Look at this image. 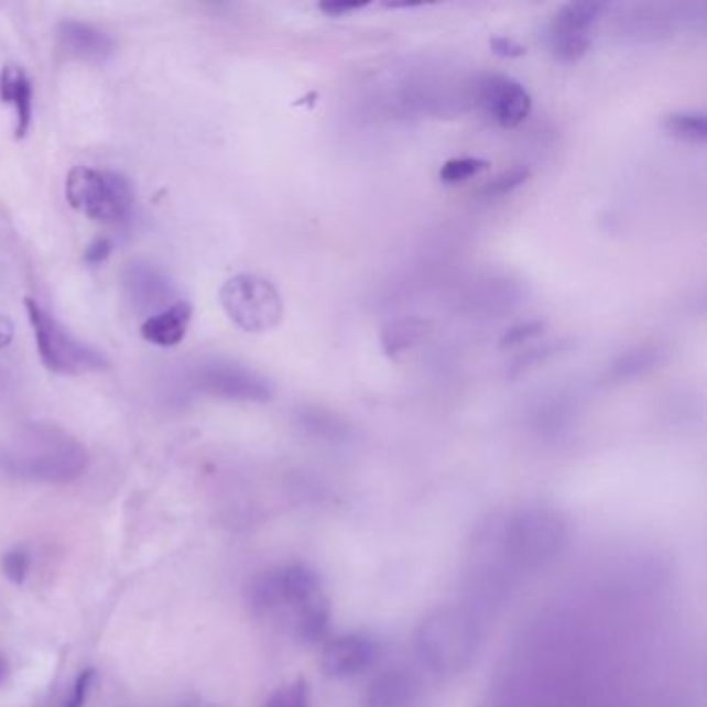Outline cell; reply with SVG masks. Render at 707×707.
<instances>
[{
	"instance_id": "13",
	"label": "cell",
	"mask_w": 707,
	"mask_h": 707,
	"mask_svg": "<svg viewBox=\"0 0 707 707\" xmlns=\"http://www.w3.org/2000/svg\"><path fill=\"white\" fill-rule=\"evenodd\" d=\"M192 316H194V309L187 301L171 303L168 307L160 309L159 314L143 319V340H148L150 345L162 347V349L177 347L178 342L187 335Z\"/></svg>"
},
{
	"instance_id": "14",
	"label": "cell",
	"mask_w": 707,
	"mask_h": 707,
	"mask_svg": "<svg viewBox=\"0 0 707 707\" xmlns=\"http://www.w3.org/2000/svg\"><path fill=\"white\" fill-rule=\"evenodd\" d=\"M34 89L30 75L19 65H4L0 72V100L15 110V138L28 135L34 112Z\"/></svg>"
},
{
	"instance_id": "3",
	"label": "cell",
	"mask_w": 707,
	"mask_h": 707,
	"mask_svg": "<svg viewBox=\"0 0 707 707\" xmlns=\"http://www.w3.org/2000/svg\"><path fill=\"white\" fill-rule=\"evenodd\" d=\"M28 318L36 336L37 354L42 363L54 373L63 376H84V373L105 372L110 366L107 355L89 347L46 312L36 300H25Z\"/></svg>"
},
{
	"instance_id": "1",
	"label": "cell",
	"mask_w": 707,
	"mask_h": 707,
	"mask_svg": "<svg viewBox=\"0 0 707 707\" xmlns=\"http://www.w3.org/2000/svg\"><path fill=\"white\" fill-rule=\"evenodd\" d=\"M0 465L15 478L69 483L88 469V450L61 427L32 424L2 448Z\"/></svg>"
},
{
	"instance_id": "30",
	"label": "cell",
	"mask_w": 707,
	"mask_h": 707,
	"mask_svg": "<svg viewBox=\"0 0 707 707\" xmlns=\"http://www.w3.org/2000/svg\"><path fill=\"white\" fill-rule=\"evenodd\" d=\"M13 333H15L13 322L7 318V316H0V349H7V347L11 345Z\"/></svg>"
},
{
	"instance_id": "18",
	"label": "cell",
	"mask_w": 707,
	"mask_h": 707,
	"mask_svg": "<svg viewBox=\"0 0 707 707\" xmlns=\"http://www.w3.org/2000/svg\"><path fill=\"white\" fill-rule=\"evenodd\" d=\"M664 129L683 142L704 143L707 140V121L704 112H672L664 119Z\"/></svg>"
},
{
	"instance_id": "21",
	"label": "cell",
	"mask_w": 707,
	"mask_h": 707,
	"mask_svg": "<svg viewBox=\"0 0 707 707\" xmlns=\"http://www.w3.org/2000/svg\"><path fill=\"white\" fill-rule=\"evenodd\" d=\"M488 168V162L481 159H453L444 162L440 168V181L446 185H459L463 181L476 177Z\"/></svg>"
},
{
	"instance_id": "16",
	"label": "cell",
	"mask_w": 707,
	"mask_h": 707,
	"mask_svg": "<svg viewBox=\"0 0 707 707\" xmlns=\"http://www.w3.org/2000/svg\"><path fill=\"white\" fill-rule=\"evenodd\" d=\"M413 685L401 672H387L368 690V707H407Z\"/></svg>"
},
{
	"instance_id": "8",
	"label": "cell",
	"mask_w": 707,
	"mask_h": 707,
	"mask_svg": "<svg viewBox=\"0 0 707 707\" xmlns=\"http://www.w3.org/2000/svg\"><path fill=\"white\" fill-rule=\"evenodd\" d=\"M194 387L220 399L230 401H270L272 384L260 373L230 361L204 363L194 376Z\"/></svg>"
},
{
	"instance_id": "7",
	"label": "cell",
	"mask_w": 707,
	"mask_h": 707,
	"mask_svg": "<svg viewBox=\"0 0 707 707\" xmlns=\"http://www.w3.org/2000/svg\"><path fill=\"white\" fill-rule=\"evenodd\" d=\"M606 11L603 2L584 0L563 4L548 28L550 51L561 63H577L589 51V32Z\"/></svg>"
},
{
	"instance_id": "10",
	"label": "cell",
	"mask_w": 707,
	"mask_h": 707,
	"mask_svg": "<svg viewBox=\"0 0 707 707\" xmlns=\"http://www.w3.org/2000/svg\"><path fill=\"white\" fill-rule=\"evenodd\" d=\"M124 291L138 312H150V316L168 307L166 301L175 295V289L166 274L154 264L133 262L124 270Z\"/></svg>"
},
{
	"instance_id": "11",
	"label": "cell",
	"mask_w": 707,
	"mask_h": 707,
	"mask_svg": "<svg viewBox=\"0 0 707 707\" xmlns=\"http://www.w3.org/2000/svg\"><path fill=\"white\" fill-rule=\"evenodd\" d=\"M376 660V645L366 635H342L326 643L319 666L333 678H351L368 671Z\"/></svg>"
},
{
	"instance_id": "26",
	"label": "cell",
	"mask_w": 707,
	"mask_h": 707,
	"mask_svg": "<svg viewBox=\"0 0 707 707\" xmlns=\"http://www.w3.org/2000/svg\"><path fill=\"white\" fill-rule=\"evenodd\" d=\"M544 324L542 322H525V324H516L513 328H509L502 338H500V347H519L523 342H527L531 338L542 335Z\"/></svg>"
},
{
	"instance_id": "27",
	"label": "cell",
	"mask_w": 707,
	"mask_h": 707,
	"mask_svg": "<svg viewBox=\"0 0 707 707\" xmlns=\"http://www.w3.org/2000/svg\"><path fill=\"white\" fill-rule=\"evenodd\" d=\"M490 48L492 53L502 56V58H519L523 54L527 53L523 44L514 42L513 37L498 36L490 40Z\"/></svg>"
},
{
	"instance_id": "25",
	"label": "cell",
	"mask_w": 707,
	"mask_h": 707,
	"mask_svg": "<svg viewBox=\"0 0 707 707\" xmlns=\"http://www.w3.org/2000/svg\"><path fill=\"white\" fill-rule=\"evenodd\" d=\"M94 678H96V671H94V668H86V671L79 672L77 678H75V683H73L69 697L61 704V707H86L89 690H91V685H94Z\"/></svg>"
},
{
	"instance_id": "19",
	"label": "cell",
	"mask_w": 707,
	"mask_h": 707,
	"mask_svg": "<svg viewBox=\"0 0 707 707\" xmlns=\"http://www.w3.org/2000/svg\"><path fill=\"white\" fill-rule=\"evenodd\" d=\"M657 361V351L655 349H633L629 354L620 355L619 359L610 368V378L614 380H629L635 378L639 373L654 368Z\"/></svg>"
},
{
	"instance_id": "5",
	"label": "cell",
	"mask_w": 707,
	"mask_h": 707,
	"mask_svg": "<svg viewBox=\"0 0 707 707\" xmlns=\"http://www.w3.org/2000/svg\"><path fill=\"white\" fill-rule=\"evenodd\" d=\"M502 540L511 561L535 568L552 561L563 548L565 519L548 509H527L507 521Z\"/></svg>"
},
{
	"instance_id": "28",
	"label": "cell",
	"mask_w": 707,
	"mask_h": 707,
	"mask_svg": "<svg viewBox=\"0 0 707 707\" xmlns=\"http://www.w3.org/2000/svg\"><path fill=\"white\" fill-rule=\"evenodd\" d=\"M363 7H366V2L359 4V2H340V0H336V2H322L319 11L324 15H330V18H342V15H349V13L359 11Z\"/></svg>"
},
{
	"instance_id": "6",
	"label": "cell",
	"mask_w": 707,
	"mask_h": 707,
	"mask_svg": "<svg viewBox=\"0 0 707 707\" xmlns=\"http://www.w3.org/2000/svg\"><path fill=\"white\" fill-rule=\"evenodd\" d=\"M220 305L230 322L251 335L268 333L283 319V300L276 286L255 274H237L220 289Z\"/></svg>"
},
{
	"instance_id": "20",
	"label": "cell",
	"mask_w": 707,
	"mask_h": 707,
	"mask_svg": "<svg viewBox=\"0 0 707 707\" xmlns=\"http://www.w3.org/2000/svg\"><path fill=\"white\" fill-rule=\"evenodd\" d=\"M422 328H420V322L417 319H401V322H392L384 333H382V345H384V351L389 355H396L399 351H405L413 340L420 336Z\"/></svg>"
},
{
	"instance_id": "22",
	"label": "cell",
	"mask_w": 707,
	"mask_h": 707,
	"mask_svg": "<svg viewBox=\"0 0 707 707\" xmlns=\"http://www.w3.org/2000/svg\"><path fill=\"white\" fill-rule=\"evenodd\" d=\"M527 178H530V171L525 166H514L511 171L502 173L500 177H496L483 189V195L486 197H504V195L513 194L514 189H519Z\"/></svg>"
},
{
	"instance_id": "24",
	"label": "cell",
	"mask_w": 707,
	"mask_h": 707,
	"mask_svg": "<svg viewBox=\"0 0 707 707\" xmlns=\"http://www.w3.org/2000/svg\"><path fill=\"white\" fill-rule=\"evenodd\" d=\"M30 570V556L23 550H11L2 556V573L11 584L21 585Z\"/></svg>"
},
{
	"instance_id": "15",
	"label": "cell",
	"mask_w": 707,
	"mask_h": 707,
	"mask_svg": "<svg viewBox=\"0 0 707 707\" xmlns=\"http://www.w3.org/2000/svg\"><path fill=\"white\" fill-rule=\"evenodd\" d=\"M276 570H279V585H281L284 608L300 612L301 608L322 598L318 573H314L309 566L289 565Z\"/></svg>"
},
{
	"instance_id": "9",
	"label": "cell",
	"mask_w": 707,
	"mask_h": 707,
	"mask_svg": "<svg viewBox=\"0 0 707 707\" xmlns=\"http://www.w3.org/2000/svg\"><path fill=\"white\" fill-rule=\"evenodd\" d=\"M476 98L483 112L504 129H514L530 117V91L507 75H483Z\"/></svg>"
},
{
	"instance_id": "31",
	"label": "cell",
	"mask_w": 707,
	"mask_h": 707,
	"mask_svg": "<svg viewBox=\"0 0 707 707\" xmlns=\"http://www.w3.org/2000/svg\"><path fill=\"white\" fill-rule=\"evenodd\" d=\"M7 674H9V664H7V660L0 655V685L4 683V678H7Z\"/></svg>"
},
{
	"instance_id": "12",
	"label": "cell",
	"mask_w": 707,
	"mask_h": 707,
	"mask_svg": "<svg viewBox=\"0 0 707 707\" xmlns=\"http://www.w3.org/2000/svg\"><path fill=\"white\" fill-rule=\"evenodd\" d=\"M58 44L69 56L89 63L107 61L115 48L107 32L81 21H63L58 25Z\"/></svg>"
},
{
	"instance_id": "29",
	"label": "cell",
	"mask_w": 707,
	"mask_h": 707,
	"mask_svg": "<svg viewBox=\"0 0 707 707\" xmlns=\"http://www.w3.org/2000/svg\"><path fill=\"white\" fill-rule=\"evenodd\" d=\"M110 251H112V243H110L108 239H96V241L86 249V255H84V258H86L88 264H102V262H107Z\"/></svg>"
},
{
	"instance_id": "2",
	"label": "cell",
	"mask_w": 707,
	"mask_h": 707,
	"mask_svg": "<svg viewBox=\"0 0 707 707\" xmlns=\"http://www.w3.org/2000/svg\"><path fill=\"white\" fill-rule=\"evenodd\" d=\"M478 624L459 608L446 606L429 612L415 635L417 654L438 676L467 671L478 654Z\"/></svg>"
},
{
	"instance_id": "23",
	"label": "cell",
	"mask_w": 707,
	"mask_h": 707,
	"mask_svg": "<svg viewBox=\"0 0 707 707\" xmlns=\"http://www.w3.org/2000/svg\"><path fill=\"white\" fill-rule=\"evenodd\" d=\"M265 707H309V687L303 681H295L272 693Z\"/></svg>"
},
{
	"instance_id": "17",
	"label": "cell",
	"mask_w": 707,
	"mask_h": 707,
	"mask_svg": "<svg viewBox=\"0 0 707 707\" xmlns=\"http://www.w3.org/2000/svg\"><path fill=\"white\" fill-rule=\"evenodd\" d=\"M328 622H330L328 606L324 598H319L318 601L301 608L297 612L295 633L303 643H318L328 633Z\"/></svg>"
},
{
	"instance_id": "4",
	"label": "cell",
	"mask_w": 707,
	"mask_h": 707,
	"mask_svg": "<svg viewBox=\"0 0 707 707\" xmlns=\"http://www.w3.org/2000/svg\"><path fill=\"white\" fill-rule=\"evenodd\" d=\"M65 195L73 210L98 222H121L135 204L131 183L112 171L75 166L67 175Z\"/></svg>"
}]
</instances>
